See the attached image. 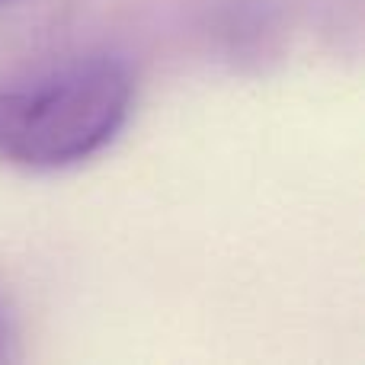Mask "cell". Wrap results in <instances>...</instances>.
Segmentation results:
<instances>
[{"instance_id":"3","label":"cell","mask_w":365,"mask_h":365,"mask_svg":"<svg viewBox=\"0 0 365 365\" xmlns=\"http://www.w3.org/2000/svg\"><path fill=\"white\" fill-rule=\"evenodd\" d=\"M0 4H4V0H0Z\"/></svg>"},{"instance_id":"4","label":"cell","mask_w":365,"mask_h":365,"mask_svg":"<svg viewBox=\"0 0 365 365\" xmlns=\"http://www.w3.org/2000/svg\"><path fill=\"white\" fill-rule=\"evenodd\" d=\"M4 4H6V0H4Z\"/></svg>"},{"instance_id":"2","label":"cell","mask_w":365,"mask_h":365,"mask_svg":"<svg viewBox=\"0 0 365 365\" xmlns=\"http://www.w3.org/2000/svg\"><path fill=\"white\" fill-rule=\"evenodd\" d=\"M16 359H19V330L6 302L0 298V365H10Z\"/></svg>"},{"instance_id":"1","label":"cell","mask_w":365,"mask_h":365,"mask_svg":"<svg viewBox=\"0 0 365 365\" xmlns=\"http://www.w3.org/2000/svg\"><path fill=\"white\" fill-rule=\"evenodd\" d=\"M125 61L77 58L0 93V158L26 170H68L115 141L132 115Z\"/></svg>"}]
</instances>
